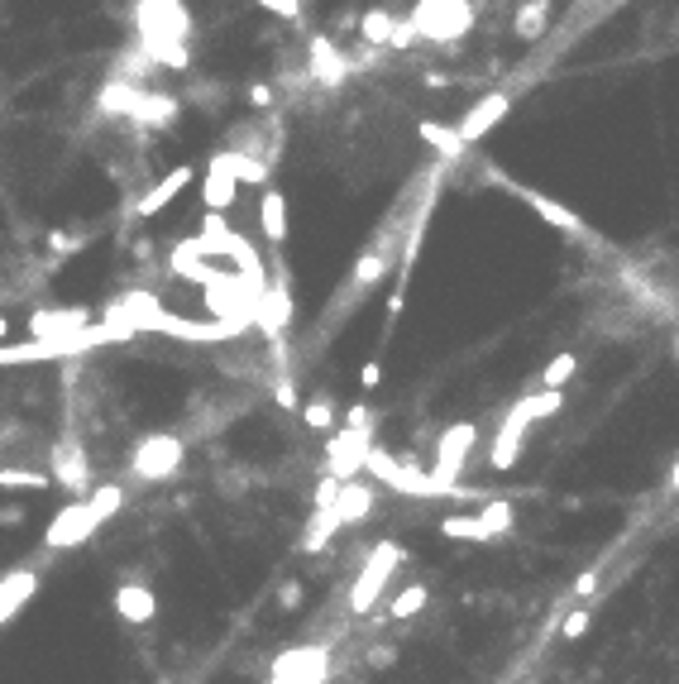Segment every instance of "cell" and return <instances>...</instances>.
I'll return each mask as SVG.
<instances>
[{"label": "cell", "instance_id": "32", "mask_svg": "<svg viewBox=\"0 0 679 684\" xmlns=\"http://www.w3.org/2000/svg\"><path fill=\"white\" fill-rule=\"evenodd\" d=\"M53 484L44 469H0V488H34V493H44Z\"/></svg>", "mask_w": 679, "mask_h": 684}, {"label": "cell", "instance_id": "39", "mask_svg": "<svg viewBox=\"0 0 679 684\" xmlns=\"http://www.w3.org/2000/svg\"><path fill=\"white\" fill-rule=\"evenodd\" d=\"M393 661H397L393 646H373V651H369V665H373V670H388Z\"/></svg>", "mask_w": 679, "mask_h": 684}, {"label": "cell", "instance_id": "45", "mask_svg": "<svg viewBox=\"0 0 679 684\" xmlns=\"http://www.w3.org/2000/svg\"><path fill=\"white\" fill-rule=\"evenodd\" d=\"M5 331H10V326H5V321H0V340H5Z\"/></svg>", "mask_w": 679, "mask_h": 684}, {"label": "cell", "instance_id": "12", "mask_svg": "<svg viewBox=\"0 0 679 684\" xmlns=\"http://www.w3.org/2000/svg\"><path fill=\"white\" fill-rule=\"evenodd\" d=\"M373 508H378V488L364 484V479H345L340 493H335V503H330V512L340 517V527H359V522H369Z\"/></svg>", "mask_w": 679, "mask_h": 684}, {"label": "cell", "instance_id": "6", "mask_svg": "<svg viewBox=\"0 0 679 684\" xmlns=\"http://www.w3.org/2000/svg\"><path fill=\"white\" fill-rule=\"evenodd\" d=\"M474 445H479V426L474 421H450L436 436V455H431V479L440 484H460V474L474 460Z\"/></svg>", "mask_w": 679, "mask_h": 684}, {"label": "cell", "instance_id": "26", "mask_svg": "<svg viewBox=\"0 0 679 684\" xmlns=\"http://www.w3.org/2000/svg\"><path fill=\"white\" fill-rule=\"evenodd\" d=\"M393 29H397V15L393 10H383V5H369V10L359 15V34H364V44L369 48H388Z\"/></svg>", "mask_w": 679, "mask_h": 684}, {"label": "cell", "instance_id": "14", "mask_svg": "<svg viewBox=\"0 0 679 684\" xmlns=\"http://www.w3.org/2000/svg\"><path fill=\"white\" fill-rule=\"evenodd\" d=\"M187 187H192V168L182 163V168H173V173L163 177L158 187H149L144 197L134 201V216H139V221H154L158 211H168V206L177 201V192H187Z\"/></svg>", "mask_w": 679, "mask_h": 684}, {"label": "cell", "instance_id": "40", "mask_svg": "<svg viewBox=\"0 0 679 684\" xmlns=\"http://www.w3.org/2000/svg\"><path fill=\"white\" fill-rule=\"evenodd\" d=\"M593 589H598V570H584L579 579H574V594H579V598H589Z\"/></svg>", "mask_w": 679, "mask_h": 684}, {"label": "cell", "instance_id": "3", "mask_svg": "<svg viewBox=\"0 0 679 684\" xmlns=\"http://www.w3.org/2000/svg\"><path fill=\"white\" fill-rule=\"evenodd\" d=\"M402 546L397 541H378L369 551V560H364V570L354 574V589H350V613L354 618H364V613H373L378 608V598H383V589L393 584V574L402 570Z\"/></svg>", "mask_w": 679, "mask_h": 684}, {"label": "cell", "instance_id": "34", "mask_svg": "<svg viewBox=\"0 0 679 684\" xmlns=\"http://www.w3.org/2000/svg\"><path fill=\"white\" fill-rule=\"evenodd\" d=\"M268 15H278V20H297L302 15V0H259Z\"/></svg>", "mask_w": 679, "mask_h": 684}, {"label": "cell", "instance_id": "30", "mask_svg": "<svg viewBox=\"0 0 679 684\" xmlns=\"http://www.w3.org/2000/svg\"><path fill=\"white\" fill-rule=\"evenodd\" d=\"M302 426L316 431V436H330V431H335V402H330V393H316V398L302 407Z\"/></svg>", "mask_w": 679, "mask_h": 684}, {"label": "cell", "instance_id": "1", "mask_svg": "<svg viewBox=\"0 0 679 684\" xmlns=\"http://www.w3.org/2000/svg\"><path fill=\"white\" fill-rule=\"evenodd\" d=\"M560 407H565V388H541V393H526V398L512 402V407H507V417H503V426L493 431V445H488V469L507 474V469L517 464V455H522L531 421L555 417Z\"/></svg>", "mask_w": 679, "mask_h": 684}, {"label": "cell", "instance_id": "21", "mask_svg": "<svg viewBox=\"0 0 679 684\" xmlns=\"http://www.w3.org/2000/svg\"><path fill=\"white\" fill-rule=\"evenodd\" d=\"M393 273V249H378L373 244L369 254L354 264V273H350V292H364V287H373V283H383Z\"/></svg>", "mask_w": 679, "mask_h": 684}, {"label": "cell", "instance_id": "42", "mask_svg": "<svg viewBox=\"0 0 679 684\" xmlns=\"http://www.w3.org/2000/svg\"><path fill=\"white\" fill-rule=\"evenodd\" d=\"M345 421H350V426H373L369 407H350V412H345Z\"/></svg>", "mask_w": 679, "mask_h": 684}, {"label": "cell", "instance_id": "25", "mask_svg": "<svg viewBox=\"0 0 679 684\" xmlns=\"http://www.w3.org/2000/svg\"><path fill=\"white\" fill-rule=\"evenodd\" d=\"M546 24H550V0H526L522 10H517V20H512V34L522 44H536L546 34Z\"/></svg>", "mask_w": 679, "mask_h": 684}, {"label": "cell", "instance_id": "4", "mask_svg": "<svg viewBox=\"0 0 679 684\" xmlns=\"http://www.w3.org/2000/svg\"><path fill=\"white\" fill-rule=\"evenodd\" d=\"M182 464H187V445L173 431H149L130 450V474L139 484H163V479H173Z\"/></svg>", "mask_w": 679, "mask_h": 684}, {"label": "cell", "instance_id": "13", "mask_svg": "<svg viewBox=\"0 0 679 684\" xmlns=\"http://www.w3.org/2000/svg\"><path fill=\"white\" fill-rule=\"evenodd\" d=\"M115 618H125L130 627H144V622H154L158 618L154 589H149L144 579H125V584L115 589Z\"/></svg>", "mask_w": 679, "mask_h": 684}, {"label": "cell", "instance_id": "36", "mask_svg": "<svg viewBox=\"0 0 679 684\" xmlns=\"http://www.w3.org/2000/svg\"><path fill=\"white\" fill-rule=\"evenodd\" d=\"M417 44V29H412V20H397L393 39H388V48H412Z\"/></svg>", "mask_w": 679, "mask_h": 684}, {"label": "cell", "instance_id": "44", "mask_svg": "<svg viewBox=\"0 0 679 684\" xmlns=\"http://www.w3.org/2000/svg\"><path fill=\"white\" fill-rule=\"evenodd\" d=\"M670 488L679 493V455H675V464H670Z\"/></svg>", "mask_w": 679, "mask_h": 684}, {"label": "cell", "instance_id": "33", "mask_svg": "<svg viewBox=\"0 0 679 684\" xmlns=\"http://www.w3.org/2000/svg\"><path fill=\"white\" fill-rule=\"evenodd\" d=\"M589 627H593V613H589V608H574L570 618L560 622V637H565V641H579L584 632H589Z\"/></svg>", "mask_w": 679, "mask_h": 684}, {"label": "cell", "instance_id": "31", "mask_svg": "<svg viewBox=\"0 0 679 684\" xmlns=\"http://www.w3.org/2000/svg\"><path fill=\"white\" fill-rule=\"evenodd\" d=\"M574 374H579V354H574V350H560L546 364V369H541V388H565Z\"/></svg>", "mask_w": 679, "mask_h": 684}, {"label": "cell", "instance_id": "46", "mask_svg": "<svg viewBox=\"0 0 679 684\" xmlns=\"http://www.w3.org/2000/svg\"><path fill=\"white\" fill-rule=\"evenodd\" d=\"M675 359H679V331H675Z\"/></svg>", "mask_w": 679, "mask_h": 684}, {"label": "cell", "instance_id": "15", "mask_svg": "<svg viewBox=\"0 0 679 684\" xmlns=\"http://www.w3.org/2000/svg\"><path fill=\"white\" fill-rule=\"evenodd\" d=\"M168 264H173V278H182V283H211L216 278V264L201 254V240L197 235H187V240L173 244V254H168Z\"/></svg>", "mask_w": 679, "mask_h": 684}, {"label": "cell", "instance_id": "43", "mask_svg": "<svg viewBox=\"0 0 679 684\" xmlns=\"http://www.w3.org/2000/svg\"><path fill=\"white\" fill-rule=\"evenodd\" d=\"M249 101H254V106H268V101H273V87H268V82H263V87H249Z\"/></svg>", "mask_w": 679, "mask_h": 684}, {"label": "cell", "instance_id": "37", "mask_svg": "<svg viewBox=\"0 0 679 684\" xmlns=\"http://www.w3.org/2000/svg\"><path fill=\"white\" fill-rule=\"evenodd\" d=\"M273 398L283 402V407H297V388H292V378H287V374L273 378Z\"/></svg>", "mask_w": 679, "mask_h": 684}, {"label": "cell", "instance_id": "27", "mask_svg": "<svg viewBox=\"0 0 679 684\" xmlns=\"http://www.w3.org/2000/svg\"><path fill=\"white\" fill-rule=\"evenodd\" d=\"M426 603H431V589H426L421 579H412V584H407V589L388 603V618H393V622H412V618H421V613H426Z\"/></svg>", "mask_w": 679, "mask_h": 684}, {"label": "cell", "instance_id": "11", "mask_svg": "<svg viewBox=\"0 0 679 684\" xmlns=\"http://www.w3.org/2000/svg\"><path fill=\"white\" fill-rule=\"evenodd\" d=\"M512 101H517L512 91H488V96H483L479 106H469V111L460 115V125H455V134H460L464 144H479V139H483L488 130H493V125H503V120H507V111H512Z\"/></svg>", "mask_w": 679, "mask_h": 684}, {"label": "cell", "instance_id": "9", "mask_svg": "<svg viewBox=\"0 0 679 684\" xmlns=\"http://www.w3.org/2000/svg\"><path fill=\"white\" fill-rule=\"evenodd\" d=\"M488 177H493V182H503L507 192H517V197H522L526 206H531V211H536V216H541L546 225H555V230H565V235H574V240H589V225L579 221V216H574L570 206L550 201L546 192H536V187H517V182H512V177H503V173H488Z\"/></svg>", "mask_w": 679, "mask_h": 684}, {"label": "cell", "instance_id": "41", "mask_svg": "<svg viewBox=\"0 0 679 684\" xmlns=\"http://www.w3.org/2000/svg\"><path fill=\"white\" fill-rule=\"evenodd\" d=\"M48 249H58V254H63V249H77V240H72L67 230H53V235H48Z\"/></svg>", "mask_w": 679, "mask_h": 684}, {"label": "cell", "instance_id": "18", "mask_svg": "<svg viewBox=\"0 0 679 684\" xmlns=\"http://www.w3.org/2000/svg\"><path fill=\"white\" fill-rule=\"evenodd\" d=\"M39 570H10L5 579H0V622H10L15 613H20L29 598L39 594Z\"/></svg>", "mask_w": 679, "mask_h": 684}, {"label": "cell", "instance_id": "28", "mask_svg": "<svg viewBox=\"0 0 679 684\" xmlns=\"http://www.w3.org/2000/svg\"><path fill=\"white\" fill-rule=\"evenodd\" d=\"M417 134L426 139V144H431V149H440V158H464V149H469L460 134H455V125H436V120H421Z\"/></svg>", "mask_w": 679, "mask_h": 684}, {"label": "cell", "instance_id": "19", "mask_svg": "<svg viewBox=\"0 0 679 684\" xmlns=\"http://www.w3.org/2000/svg\"><path fill=\"white\" fill-rule=\"evenodd\" d=\"M292 321V297H287V287H263L259 297H254V326H263L268 335H278Z\"/></svg>", "mask_w": 679, "mask_h": 684}, {"label": "cell", "instance_id": "7", "mask_svg": "<svg viewBox=\"0 0 679 684\" xmlns=\"http://www.w3.org/2000/svg\"><path fill=\"white\" fill-rule=\"evenodd\" d=\"M369 450H373V426H340L326 436V474L330 479H359L364 464H369Z\"/></svg>", "mask_w": 679, "mask_h": 684}, {"label": "cell", "instance_id": "2", "mask_svg": "<svg viewBox=\"0 0 679 684\" xmlns=\"http://www.w3.org/2000/svg\"><path fill=\"white\" fill-rule=\"evenodd\" d=\"M407 20L426 44H455L474 29V0H417Z\"/></svg>", "mask_w": 679, "mask_h": 684}, {"label": "cell", "instance_id": "35", "mask_svg": "<svg viewBox=\"0 0 679 684\" xmlns=\"http://www.w3.org/2000/svg\"><path fill=\"white\" fill-rule=\"evenodd\" d=\"M302 598H307V589H302V584H283V589H278V608H283V613H297V608H302Z\"/></svg>", "mask_w": 679, "mask_h": 684}, {"label": "cell", "instance_id": "22", "mask_svg": "<svg viewBox=\"0 0 679 684\" xmlns=\"http://www.w3.org/2000/svg\"><path fill=\"white\" fill-rule=\"evenodd\" d=\"M440 536L469 541V546H493V531L483 527L479 512H455V517H445V522H440Z\"/></svg>", "mask_w": 679, "mask_h": 684}, {"label": "cell", "instance_id": "24", "mask_svg": "<svg viewBox=\"0 0 679 684\" xmlns=\"http://www.w3.org/2000/svg\"><path fill=\"white\" fill-rule=\"evenodd\" d=\"M340 517L330 508H311V522H307V531H302V551L307 555H316V551H326L330 546V536H340Z\"/></svg>", "mask_w": 679, "mask_h": 684}, {"label": "cell", "instance_id": "17", "mask_svg": "<svg viewBox=\"0 0 679 684\" xmlns=\"http://www.w3.org/2000/svg\"><path fill=\"white\" fill-rule=\"evenodd\" d=\"M307 58H311V77L321 82V87H340L345 77H350V63H345V53L330 44V39H311V48H307Z\"/></svg>", "mask_w": 679, "mask_h": 684}, {"label": "cell", "instance_id": "20", "mask_svg": "<svg viewBox=\"0 0 679 684\" xmlns=\"http://www.w3.org/2000/svg\"><path fill=\"white\" fill-rule=\"evenodd\" d=\"M53 479L82 498V488H87V455H82V445H58L53 450Z\"/></svg>", "mask_w": 679, "mask_h": 684}, {"label": "cell", "instance_id": "29", "mask_svg": "<svg viewBox=\"0 0 679 684\" xmlns=\"http://www.w3.org/2000/svg\"><path fill=\"white\" fill-rule=\"evenodd\" d=\"M479 517H483V527L493 531V541L512 536V527H517V512H512V503H507V498H483Z\"/></svg>", "mask_w": 679, "mask_h": 684}, {"label": "cell", "instance_id": "16", "mask_svg": "<svg viewBox=\"0 0 679 684\" xmlns=\"http://www.w3.org/2000/svg\"><path fill=\"white\" fill-rule=\"evenodd\" d=\"M91 326V311L87 307H58V311H34L29 316V331L48 340V335H77Z\"/></svg>", "mask_w": 679, "mask_h": 684}, {"label": "cell", "instance_id": "23", "mask_svg": "<svg viewBox=\"0 0 679 684\" xmlns=\"http://www.w3.org/2000/svg\"><path fill=\"white\" fill-rule=\"evenodd\" d=\"M259 225H263V235L273 244H283L287 240V197L278 192V187H268L259 201Z\"/></svg>", "mask_w": 679, "mask_h": 684}, {"label": "cell", "instance_id": "38", "mask_svg": "<svg viewBox=\"0 0 679 684\" xmlns=\"http://www.w3.org/2000/svg\"><path fill=\"white\" fill-rule=\"evenodd\" d=\"M359 383H364V393H373V388L383 383V364H378V359H369V364L359 369Z\"/></svg>", "mask_w": 679, "mask_h": 684}, {"label": "cell", "instance_id": "10", "mask_svg": "<svg viewBox=\"0 0 679 684\" xmlns=\"http://www.w3.org/2000/svg\"><path fill=\"white\" fill-rule=\"evenodd\" d=\"M240 197V177H235V158L230 149H220L211 154L206 163V177H201V201H206V211H230Z\"/></svg>", "mask_w": 679, "mask_h": 684}, {"label": "cell", "instance_id": "8", "mask_svg": "<svg viewBox=\"0 0 679 684\" xmlns=\"http://www.w3.org/2000/svg\"><path fill=\"white\" fill-rule=\"evenodd\" d=\"M330 675V651L326 646H292L273 661L268 684H326Z\"/></svg>", "mask_w": 679, "mask_h": 684}, {"label": "cell", "instance_id": "5", "mask_svg": "<svg viewBox=\"0 0 679 684\" xmlns=\"http://www.w3.org/2000/svg\"><path fill=\"white\" fill-rule=\"evenodd\" d=\"M101 527H106L101 508L91 498H72V503H63L53 512V522L44 527V546L48 551H72V546H87Z\"/></svg>", "mask_w": 679, "mask_h": 684}]
</instances>
